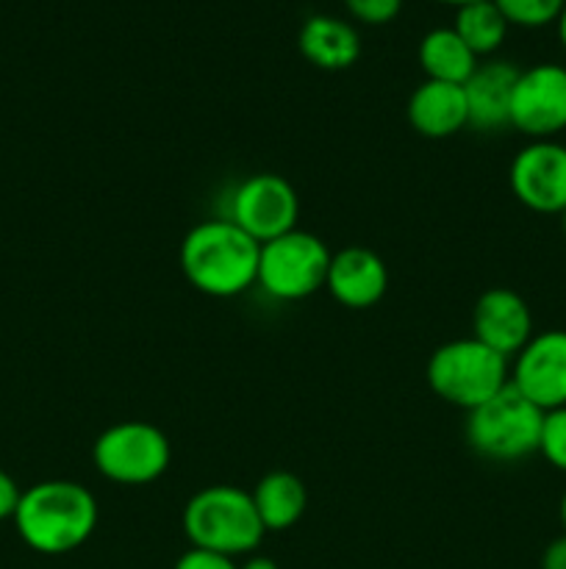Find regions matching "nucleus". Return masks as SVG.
Instances as JSON below:
<instances>
[{"mask_svg":"<svg viewBox=\"0 0 566 569\" xmlns=\"http://www.w3.org/2000/svg\"><path fill=\"white\" fill-rule=\"evenodd\" d=\"M94 470L122 487H144L170 470L172 445L161 428L144 420H122L105 428L92 448Z\"/></svg>","mask_w":566,"mask_h":569,"instance_id":"7","label":"nucleus"},{"mask_svg":"<svg viewBox=\"0 0 566 569\" xmlns=\"http://www.w3.org/2000/svg\"><path fill=\"white\" fill-rule=\"evenodd\" d=\"M494 6L508 26L544 28L549 22H558L566 0H494Z\"/></svg>","mask_w":566,"mask_h":569,"instance_id":"20","label":"nucleus"},{"mask_svg":"<svg viewBox=\"0 0 566 569\" xmlns=\"http://www.w3.org/2000/svg\"><path fill=\"white\" fill-rule=\"evenodd\" d=\"M297 48L314 67L327 72L347 70L361 56V37L347 20L331 14H314L297 33Z\"/></svg>","mask_w":566,"mask_h":569,"instance_id":"16","label":"nucleus"},{"mask_svg":"<svg viewBox=\"0 0 566 569\" xmlns=\"http://www.w3.org/2000/svg\"><path fill=\"white\" fill-rule=\"evenodd\" d=\"M511 387L542 411L566 406V331L533 333L530 342L514 356Z\"/></svg>","mask_w":566,"mask_h":569,"instance_id":"11","label":"nucleus"},{"mask_svg":"<svg viewBox=\"0 0 566 569\" xmlns=\"http://www.w3.org/2000/svg\"><path fill=\"white\" fill-rule=\"evenodd\" d=\"M22 489L17 487L14 478L9 476L6 470H0V522L3 520H14V511L20 506Z\"/></svg>","mask_w":566,"mask_h":569,"instance_id":"24","label":"nucleus"},{"mask_svg":"<svg viewBox=\"0 0 566 569\" xmlns=\"http://www.w3.org/2000/svg\"><path fill=\"white\" fill-rule=\"evenodd\" d=\"M266 531H289L309 509V489L294 472L272 470L250 492Z\"/></svg>","mask_w":566,"mask_h":569,"instance_id":"17","label":"nucleus"},{"mask_svg":"<svg viewBox=\"0 0 566 569\" xmlns=\"http://www.w3.org/2000/svg\"><path fill=\"white\" fill-rule=\"evenodd\" d=\"M438 3H447V6H455V9H461V6L477 3V0H438Z\"/></svg>","mask_w":566,"mask_h":569,"instance_id":"29","label":"nucleus"},{"mask_svg":"<svg viewBox=\"0 0 566 569\" xmlns=\"http://www.w3.org/2000/svg\"><path fill=\"white\" fill-rule=\"evenodd\" d=\"M519 67L511 61H481L464 83L469 126L477 131H499L511 126V98H514Z\"/></svg>","mask_w":566,"mask_h":569,"instance_id":"14","label":"nucleus"},{"mask_svg":"<svg viewBox=\"0 0 566 569\" xmlns=\"http://www.w3.org/2000/svg\"><path fill=\"white\" fill-rule=\"evenodd\" d=\"M472 337L511 361L533 337L530 306L508 287L486 289L472 309Z\"/></svg>","mask_w":566,"mask_h":569,"instance_id":"12","label":"nucleus"},{"mask_svg":"<svg viewBox=\"0 0 566 569\" xmlns=\"http://www.w3.org/2000/svg\"><path fill=\"white\" fill-rule=\"evenodd\" d=\"M542 569H566V533L544 548Z\"/></svg>","mask_w":566,"mask_h":569,"instance_id":"25","label":"nucleus"},{"mask_svg":"<svg viewBox=\"0 0 566 569\" xmlns=\"http://www.w3.org/2000/svg\"><path fill=\"white\" fill-rule=\"evenodd\" d=\"M331 256L327 244L316 233L294 228L261 244L255 287L283 303H297L325 289Z\"/></svg>","mask_w":566,"mask_h":569,"instance_id":"6","label":"nucleus"},{"mask_svg":"<svg viewBox=\"0 0 566 569\" xmlns=\"http://www.w3.org/2000/svg\"><path fill=\"white\" fill-rule=\"evenodd\" d=\"M555 26H558V39H560V44H564V50H566V6H564V11H560V17H558V22H555Z\"/></svg>","mask_w":566,"mask_h":569,"instance_id":"27","label":"nucleus"},{"mask_svg":"<svg viewBox=\"0 0 566 569\" xmlns=\"http://www.w3.org/2000/svg\"><path fill=\"white\" fill-rule=\"evenodd\" d=\"M431 392L455 409L472 411L511 383V365L505 356L483 345L481 339L464 337L438 345L425 367Z\"/></svg>","mask_w":566,"mask_h":569,"instance_id":"4","label":"nucleus"},{"mask_svg":"<svg viewBox=\"0 0 566 569\" xmlns=\"http://www.w3.org/2000/svg\"><path fill=\"white\" fill-rule=\"evenodd\" d=\"M175 569H239V565L236 559H231V556L189 548L186 553L175 561Z\"/></svg>","mask_w":566,"mask_h":569,"instance_id":"23","label":"nucleus"},{"mask_svg":"<svg viewBox=\"0 0 566 569\" xmlns=\"http://www.w3.org/2000/svg\"><path fill=\"white\" fill-rule=\"evenodd\" d=\"M508 22L499 14V9L494 6V0H477V3L461 6L455 11L453 31L458 33L466 42V48L483 59V56H492L503 48L505 37H508Z\"/></svg>","mask_w":566,"mask_h":569,"instance_id":"19","label":"nucleus"},{"mask_svg":"<svg viewBox=\"0 0 566 569\" xmlns=\"http://www.w3.org/2000/svg\"><path fill=\"white\" fill-rule=\"evenodd\" d=\"M511 128L527 139H555L566 131V67L544 61L519 70L511 98Z\"/></svg>","mask_w":566,"mask_h":569,"instance_id":"10","label":"nucleus"},{"mask_svg":"<svg viewBox=\"0 0 566 569\" xmlns=\"http://www.w3.org/2000/svg\"><path fill=\"white\" fill-rule=\"evenodd\" d=\"M538 453L549 467L566 472V406L564 409L544 411L542 437H538Z\"/></svg>","mask_w":566,"mask_h":569,"instance_id":"21","label":"nucleus"},{"mask_svg":"<svg viewBox=\"0 0 566 569\" xmlns=\"http://www.w3.org/2000/svg\"><path fill=\"white\" fill-rule=\"evenodd\" d=\"M420 67L425 72L427 81H444V83H461L464 87L466 78L475 72L481 64L475 53L466 48L464 39L449 28H433L422 37L420 50Z\"/></svg>","mask_w":566,"mask_h":569,"instance_id":"18","label":"nucleus"},{"mask_svg":"<svg viewBox=\"0 0 566 569\" xmlns=\"http://www.w3.org/2000/svg\"><path fill=\"white\" fill-rule=\"evenodd\" d=\"M22 542L42 556H64L89 542L98 526V500L75 481H42L26 489L14 511Z\"/></svg>","mask_w":566,"mask_h":569,"instance_id":"2","label":"nucleus"},{"mask_svg":"<svg viewBox=\"0 0 566 569\" xmlns=\"http://www.w3.org/2000/svg\"><path fill=\"white\" fill-rule=\"evenodd\" d=\"M408 126L420 137L447 139L455 137L461 128L469 126V111H466V94L461 83L444 81H422L411 92L405 106Z\"/></svg>","mask_w":566,"mask_h":569,"instance_id":"15","label":"nucleus"},{"mask_svg":"<svg viewBox=\"0 0 566 569\" xmlns=\"http://www.w3.org/2000/svg\"><path fill=\"white\" fill-rule=\"evenodd\" d=\"M514 198L536 214L566 211V144L558 139H530L516 150L508 167Z\"/></svg>","mask_w":566,"mask_h":569,"instance_id":"9","label":"nucleus"},{"mask_svg":"<svg viewBox=\"0 0 566 569\" xmlns=\"http://www.w3.org/2000/svg\"><path fill=\"white\" fill-rule=\"evenodd\" d=\"M558 515H560V526H564V533H566V492L560 495V506H558Z\"/></svg>","mask_w":566,"mask_h":569,"instance_id":"28","label":"nucleus"},{"mask_svg":"<svg viewBox=\"0 0 566 569\" xmlns=\"http://www.w3.org/2000/svg\"><path fill=\"white\" fill-rule=\"evenodd\" d=\"M325 289L344 309H372L388 289L386 261L364 244L336 250L327 267Z\"/></svg>","mask_w":566,"mask_h":569,"instance_id":"13","label":"nucleus"},{"mask_svg":"<svg viewBox=\"0 0 566 569\" xmlns=\"http://www.w3.org/2000/svg\"><path fill=\"white\" fill-rule=\"evenodd\" d=\"M544 411L514 387H505L486 403L466 411V442L488 461H519L538 453Z\"/></svg>","mask_w":566,"mask_h":569,"instance_id":"5","label":"nucleus"},{"mask_svg":"<svg viewBox=\"0 0 566 569\" xmlns=\"http://www.w3.org/2000/svg\"><path fill=\"white\" fill-rule=\"evenodd\" d=\"M560 228H564V237H566V211L560 214Z\"/></svg>","mask_w":566,"mask_h":569,"instance_id":"30","label":"nucleus"},{"mask_svg":"<svg viewBox=\"0 0 566 569\" xmlns=\"http://www.w3.org/2000/svg\"><path fill=\"white\" fill-rule=\"evenodd\" d=\"M350 14L364 26H386L403 9V0H344Z\"/></svg>","mask_w":566,"mask_h":569,"instance_id":"22","label":"nucleus"},{"mask_svg":"<svg viewBox=\"0 0 566 569\" xmlns=\"http://www.w3.org/2000/svg\"><path fill=\"white\" fill-rule=\"evenodd\" d=\"M225 217L255 242L264 244L297 228L300 198L283 176L255 172L233 187Z\"/></svg>","mask_w":566,"mask_h":569,"instance_id":"8","label":"nucleus"},{"mask_svg":"<svg viewBox=\"0 0 566 569\" xmlns=\"http://www.w3.org/2000/svg\"><path fill=\"white\" fill-rule=\"evenodd\" d=\"M261 244L228 217L203 220L181 242V270L209 298H236L259 281Z\"/></svg>","mask_w":566,"mask_h":569,"instance_id":"1","label":"nucleus"},{"mask_svg":"<svg viewBox=\"0 0 566 569\" xmlns=\"http://www.w3.org/2000/svg\"><path fill=\"white\" fill-rule=\"evenodd\" d=\"M239 569H281V567H277L272 559H266V556H250V559Z\"/></svg>","mask_w":566,"mask_h":569,"instance_id":"26","label":"nucleus"},{"mask_svg":"<svg viewBox=\"0 0 566 569\" xmlns=\"http://www.w3.org/2000/svg\"><path fill=\"white\" fill-rule=\"evenodd\" d=\"M181 526L192 548L231 559L253 553L266 533L250 492L231 483H211L194 492L183 506Z\"/></svg>","mask_w":566,"mask_h":569,"instance_id":"3","label":"nucleus"}]
</instances>
